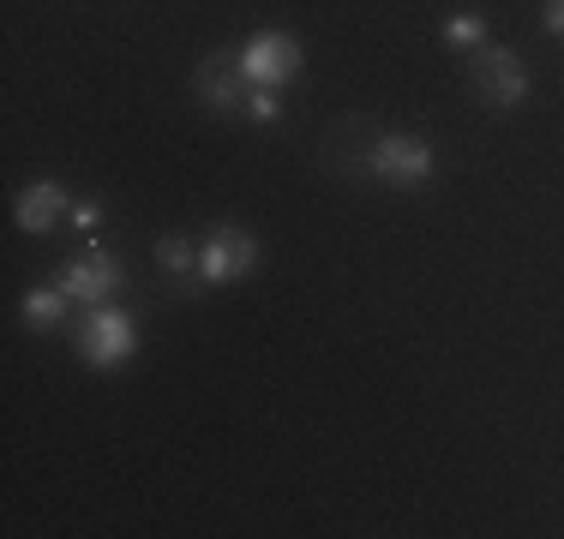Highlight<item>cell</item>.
Masks as SVG:
<instances>
[{
	"label": "cell",
	"mask_w": 564,
	"mask_h": 539,
	"mask_svg": "<svg viewBox=\"0 0 564 539\" xmlns=\"http://www.w3.org/2000/svg\"><path fill=\"white\" fill-rule=\"evenodd\" d=\"M193 90H198V102H205V108L235 114V108H247L252 78H247V66H240V54H205L198 73H193Z\"/></svg>",
	"instance_id": "7"
},
{
	"label": "cell",
	"mask_w": 564,
	"mask_h": 539,
	"mask_svg": "<svg viewBox=\"0 0 564 539\" xmlns=\"http://www.w3.org/2000/svg\"><path fill=\"white\" fill-rule=\"evenodd\" d=\"M445 43L475 54L480 43H487V19H480V12H451V19H445Z\"/></svg>",
	"instance_id": "11"
},
{
	"label": "cell",
	"mask_w": 564,
	"mask_h": 539,
	"mask_svg": "<svg viewBox=\"0 0 564 539\" xmlns=\"http://www.w3.org/2000/svg\"><path fill=\"white\" fill-rule=\"evenodd\" d=\"M541 24H546V31H553V36H564V0H546Z\"/></svg>",
	"instance_id": "14"
},
{
	"label": "cell",
	"mask_w": 564,
	"mask_h": 539,
	"mask_svg": "<svg viewBox=\"0 0 564 539\" xmlns=\"http://www.w3.org/2000/svg\"><path fill=\"white\" fill-rule=\"evenodd\" d=\"M73 348L90 372H115L139 354V323H132V312H120L115 300L85 306V318L73 323Z\"/></svg>",
	"instance_id": "1"
},
{
	"label": "cell",
	"mask_w": 564,
	"mask_h": 539,
	"mask_svg": "<svg viewBox=\"0 0 564 539\" xmlns=\"http://www.w3.org/2000/svg\"><path fill=\"white\" fill-rule=\"evenodd\" d=\"M73 228H78V234H97V228H102V205H97V198L73 205Z\"/></svg>",
	"instance_id": "13"
},
{
	"label": "cell",
	"mask_w": 564,
	"mask_h": 539,
	"mask_svg": "<svg viewBox=\"0 0 564 539\" xmlns=\"http://www.w3.org/2000/svg\"><path fill=\"white\" fill-rule=\"evenodd\" d=\"M66 306H73V294L61 288V282H48V288H31L24 294V323H31V330H55V323H66Z\"/></svg>",
	"instance_id": "9"
},
{
	"label": "cell",
	"mask_w": 564,
	"mask_h": 539,
	"mask_svg": "<svg viewBox=\"0 0 564 539\" xmlns=\"http://www.w3.org/2000/svg\"><path fill=\"white\" fill-rule=\"evenodd\" d=\"M61 216H73V198H66L61 180H36L19 193V205H12V222L24 228V234H48V228L61 222Z\"/></svg>",
	"instance_id": "8"
},
{
	"label": "cell",
	"mask_w": 564,
	"mask_h": 539,
	"mask_svg": "<svg viewBox=\"0 0 564 539\" xmlns=\"http://www.w3.org/2000/svg\"><path fill=\"white\" fill-rule=\"evenodd\" d=\"M235 54H240V66H247L252 85H271V90H282L289 78H301V61H306L289 31H252Z\"/></svg>",
	"instance_id": "3"
},
{
	"label": "cell",
	"mask_w": 564,
	"mask_h": 539,
	"mask_svg": "<svg viewBox=\"0 0 564 539\" xmlns=\"http://www.w3.org/2000/svg\"><path fill=\"white\" fill-rule=\"evenodd\" d=\"M252 270H259V240L235 222L210 228V240L198 246V282H205V288H223V282H240V276H252Z\"/></svg>",
	"instance_id": "2"
},
{
	"label": "cell",
	"mask_w": 564,
	"mask_h": 539,
	"mask_svg": "<svg viewBox=\"0 0 564 539\" xmlns=\"http://www.w3.org/2000/svg\"><path fill=\"white\" fill-rule=\"evenodd\" d=\"M367 168L379 174L384 186H426L433 180V144L409 139V132H384V139H372Z\"/></svg>",
	"instance_id": "4"
},
{
	"label": "cell",
	"mask_w": 564,
	"mask_h": 539,
	"mask_svg": "<svg viewBox=\"0 0 564 539\" xmlns=\"http://www.w3.org/2000/svg\"><path fill=\"white\" fill-rule=\"evenodd\" d=\"M247 114H252V120H276V114H282V97H276L271 85H252V90H247Z\"/></svg>",
	"instance_id": "12"
},
{
	"label": "cell",
	"mask_w": 564,
	"mask_h": 539,
	"mask_svg": "<svg viewBox=\"0 0 564 539\" xmlns=\"http://www.w3.org/2000/svg\"><path fill=\"white\" fill-rule=\"evenodd\" d=\"M156 270H169V276H193L198 270V252L186 234H163L156 240Z\"/></svg>",
	"instance_id": "10"
},
{
	"label": "cell",
	"mask_w": 564,
	"mask_h": 539,
	"mask_svg": "<svg viewBox=\"0 0 564 539\" xmlns=\"http://www.w3.org/2000/svg\"><path fill=\"white\" fill-rule=\"evenodd\" d=\"M468 73H475L480 97H487L492 108H517L522 97H529V73H522V61L499 43H480L475 54H468Z\"/></svg>",
	"instance_id": "5"
},
{
	"label": "cell",
	"mask_w": 564,
	"mask_h": 539,
	"mask_svg": "<svg viewBox=\"0 0 564 539\" xmlns=\"http://www.w3.org/2000/svg\"><path fill=\"white\" fill-rule=\"evenodd\" d=\"M55 282H61L66 294H73V300L102 306V300H109V294L120 288V258H115L109 246H97V240H90V246L78 252L73 264H61V276H55Z\"/></svg>",
	"instance_id": "6"
}]
</instances>
